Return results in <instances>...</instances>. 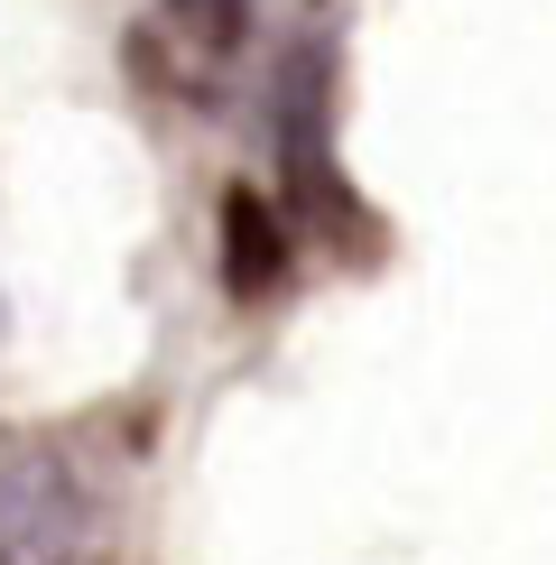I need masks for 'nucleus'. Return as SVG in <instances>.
I'll list each match as a JSON object with an SVG mask.
<instances>
[{"mask_svg":"<svg viewBox=\"0 0 556 565\" xmlns=\"http://www.w3.org/2000/svg\"><path fill=\"white\" fill-rule=\"evenodd\" d=\"M242 46H250L242 0H158L121 56H130L139 93H158V103H223Z\"/></svg>","mask_w":556,"mask_h":565,"instance_id":"obj_1","label":"nucleus"},{"mask_svg":"<svg viewBox=\"0 0 556 565\" xmlns=\"http://www.w3.org/2000/svg\"><path fill=\"white\" fill-rule=\"evenodd\" d=\"M84 547V491L46 455L0 463V565H65Z\"/></svg>","mask_w":556,"mask_h":565,"instance_id":"obj_2","label":"nucleus"},{"mask_svg":"<svg viewBox=\"0 0 556 565\" xmlns=\"http://www.w3.org/2000/svg\"><path fill=\"white\" fill-rule=\"evenodd\" d=\"M278 278H288V223H278V204L260 185H232L223 195V288L232 297H269Z\"/></svg>","mask_w":556,"mask_h":565,"instance_id":"obj_3","label":"nucleus"}]
</instances>
